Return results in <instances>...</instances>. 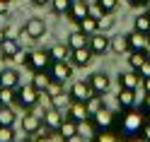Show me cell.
Wrapping results in <instances>:
<instances>
[{"label":"cell","mask_w":150,"mask_h":142,"mask_svg":"<svg viewBox=\"0 0 150 142\" xmlns=\"http://www.w3.org/2000/svg\"><path fill=\"white\" fill-rule=\"evenodd\" d=\"M140 137H143L145 142H150V120H145V125H143V130H140Z\"/></svg>","instance_id":"cell-43"},{"label":"cell","mask_w":150,"mask_h":142,"mask_svg":"<svg viewBox=\"0 0 150 142\" xmlns=\"http://www.w3.org/2000/svg\"><path fill=\"white\" fill-rule=\"evenodd\" d=\"M15 125H0V142H15Z\"/></svg>","instance_id":"cell-35"},{"label":"cell","mask_w":150,"mask_h":142,"mask_svg":"<svg viewBox=\"0 0 150 142\" xmlns=\"http://www.w3.org/2000/svg\"><path fill=\"white\" fill-rule=\"evenodd\" d=\"M7 3H10V0H7Z\"/></svg>","instance_id":"cell-53"},{"label":"cell","mask_w":150,"mask_h":142,"mask_svg":"<svg viewBox=\"0 0 150 142\" xmlns=\"http://www.w3.org/2000/svg\"><path fill=\"white\" fill-rule=\"evenodd\" d=\"M111 51H114L116 55H121V53H131V43H128V36H126V34L111 36Z\"/></svg>","instance_id":"cell-22"},{"label":"cell","mask_w":150,"mask_h":142,"mask_svg":"<svg viewBox=\"0 0 150 142\" xmlns=\"http://www.w3.org/2000/svg\"><path fill=\"white\" fill-rule=\"evenodd\" d=\"M32 142H56V140H53V135H46V132L41 135V132H36V135H32Z\"/></svg>","instance_id":"cell-39"},{"label":"cell","mask_w":150,"mask_h":142,"mask_svg":"<svg viewBox=\"0 0 150 142\" xmlns=\"http://www.w3.org/2000/svg\"><path fill=\"white\" fill-rule=\"evenodd\" d=\"M15 101H17V89H12V87H0V104L15 106Z\"/></svg>","instance_id":"cell-30"},{"label":"cell","mask_w":150,"mask_h":142,"mask_svg":"<svg viewBox=\"0 0 150 142\" xmlns=\"http://www.w3.org/2000/svg\"><path fill=\"white\" fill-rule=\"evenodd\" d=\"M97 22H99V31H109L111 27H114V20H111V15H102Z\"/></svg>","instance_id":"cell-37"},{"label":"cell","mask_w":150,"mask_h":142,"mask_svg":"<svg viewBox=\"0 0 150 142\" xmlns=\"http://www.w3.org/2000/svg\"><path fill=\"white\" fill-rule=\"evenodd\" d=\"M73 3H75V0H51V10L56 15H68Z\"/></svg>","instance_id":"cell-31"},{"label":"cell","mask_w":150,"mask_h":142,"mask_svg":"<svg viewBox=\"0 0 150 142\" xmlns=\"http://www.w3.org/2000/svg\"><path fill=\"white\" fill-rule=\"evenodd\" d=\"M7 5H10L7 0H0V17H5V15H7Z\"/></svg>","instance_id":"cell-45"},{"label":"cell","mask_w":150,"mask_h":142,"mask_svg":"<svg viewBox=\"0 0 150 142\" xmlns=\"http://www.w3.org/2000/svg\"><path fill=\"white\" fill-rule=\"evenodd\" d=\"M51 63H53V58H51L49 51H29V58L24 60V68L32 75L34 72H49Z\"/></svg>","instance_id":"cell-3"},{"label":"cell","mask_w":150,"mask_h":142,"mask_svg":"<svg viewBox=\"0 0 150 142\" xmlns=\"http://www.w3.org/2000/svg\"><path fill=\"white\" fill-rule=\"evenodd\" d=\"M51 82H53V80H51V75H49V72H34V77H32V84H34V87L39 89L41 94L51 87Z\"/></svg>","instance_id":"cell-26"},{"label":"cell","mask_w":150,"mask_h":142,"mask_svg":"<svg viewBox=\"0 0 150 142\" xmlns=\"http://www.w3.org/2000/svg\"><path fill=\"white\" fill-rule=\"evenodd\" d=\"M78 29H80V31H85L87 36H92V34H97V31H99V22H97L92 15H87L82 22H78Z\"/></svg>","instance_id":"cell-27"},{"label":"cell","mask_w":150,"mask_h":142,"mask_svg":"<svg viewBox=\"0 0 150 142\" xmlns=\"http://www.w3.org/2000/svg\"><path fill=\"white\" fill-rule=\"evenodd\" d=\"M90 48H92V53L95 55H104L107 51H111V39L104 34V31H97V34H92L90 36Z\"/></svg>","instance_id":"cell-9"},{"label":"cell","mask_w":150,"mask_h":142,"mask_svg":"<svg viewBox=\"0 0 150 142\" xmlns=\"http://www.w3.org/2000/svg\"><path fill=\"white\" fill-rule=\"evenodd\" d=\"M0 87L17 89V87H20V72H17L15 68H3V70H0Z\"/></svg>","instance_id":"cell-19"},{"label":"cell","mask_w":150,"mask_h":142,"mask_svg":"<svg viewBox=\"0 0 150 142\" xmlns=\"http://www.w3.org/2000/svg\"><path fill=\"white\" fill-rule=\"evenodd\" d=\"M143 89H145V94H150V77L143 80Z\"/></svg>","instance_id":"cell-49"},{"label":"cell","mask_w":150,"mask_h":142,"mask_svg":"<svg viewBox=\"0 0 150 142\" xmlns=\"http://www.w3.org/2000/svg\"><path fill=\"white\" fill-rule=\"evenodd\" d=\"M49 75H51L53 82L65 84V82L73 77V63L70 60H53L51 68H49Z\"/></svg>","instance_id":"cell-5"},{"label":"cell","mask_w":150,"mask_h":142,"mask_svg":"<svg viewBox=\"0 0 150 142\" xmlns=\"http://www.w3.org/2000/svg\"><path fill=\"white\" fill-rule=\"evenodd\" d=\"M90 15H92V17H95V20H99V17H102V15H107V12H104V10H102V7H99L97 3H95V5H92V7H90Z\"/></svg>","instance_id":"cell-41"},{"label":"cell","mask_w":150,"mask_h":142,"mask_svg":"<svg viewBox=\"0 0 150 142\" xmlns=\"http://www.w3.org/2000/svg\"><path fill=\"white\" fill-rule=\"evenodd\" d=\"M17 123V113L12 106L7 104H0V125H15Z\"/></svg>","instance_id":"cell-24"},{"label":"cell","mask_w":150,"mask_h":142,"mask_svg":"<svg viewBox=\"0 0 150 142\" xmlns=\"http://www.w3.org/2000/svg\"><path fill=\"white\" fill-rule=\"evenodd\" d=\"M36 7H44V5H51V0H32Z\"/></svg>","instance_id":"cell-48"},{"label":"cell","mask_w":150,"mask_h":142,"mask_svg":"<svg viewBox=\"0 0 150 142\" xmlns=\"http://www.w3.org/2000/svg\"><path fill=\"white\" fill-rule=\"evenodd\" d=\"M49 53L53 60H70V46L68 43H53L49 48Z\"/></svg>","instance_id":"cell-23"},{"label":"cell","mask_w":150,"mask_h":142,"mask_svg":"<svg viewBox=\"0 0 150 142\" xmlns=\"http://www.w3.org/2000/svg\"><path fill=\"white\" fill-rule=\"evenodd\" d=\"M44 94L34 87V84H20L17 87V101H15V106H20L22 111H32L36 104L41 101Z\"/></svg>","instance_id":"cell-2"},{"label":"cell","mask_w":150,"mask_h":142,"mask_svg":"<svg viewBox=\"0 0 150 142\" xmlns=\"http://www.w3.org/2000/svg\"><path fill=\"white\" fill-rule=\"evenodd\" d=\"M20 48H22V46H20V41H17V39H10V36H7V39L0 43V58H3V63L12 60Z\"/></svg>","instance_id":"cell-18"},{"label":"cell","mask_w":150,"mask_h":142,"mask_svg":"<svg viewBox=\"0 0 150 142\" xmlns=\"http://www.w3.org/2000/svg\"><path fill=\"white\" fill-rule=\"evenodd\" d=\"M145 60H148V53H140V51H131V53H128V68L136 70V72L143 68Z\"/></svg>","instance_id":"cell-28"},{"label":"cell","mask_w":150,"mask_h":142,"mask_svg":"<svg viewBox=\"0 0 150 142\" xmlns=\"http://www.w3.org/2000/svg\"><path fill=\"white\" fill-rule=\"evenodd\" d=\"M65 116L73 118L75 123H82V120L92 118V116H90V111H87V104H85V101H70V106H68V111H65Z\"/></svg>","instance_id":"cell-13"},{"label":"cell","mask_w":150,"mask_h":142,"mask_svg":"<svg viewBox=\"0 0 150 142\" xmlns=\"http://www.w3.org/2000/svg\"><path fill=\"white\" fill-rule=\"evenodd\" d=\"M41 128H44V116H39L34 111H24V116H22V132L24 135H36V132H41Z\"/></svg>","instance_id":"cell-7"},{"label":"cell","mask_w":150,"mask_h":142,"mask_svg":"<svg viewBox=\"0 0 150 142\" xmlns=\"http://www.w3.org/2000/svg\"><path fill=\"white\" fill-rule=\"evenodd\" d=\"M70 94H65L63 89L61 92H56V94H51L49 97V106H53V108H58V111H68V106H70Z\"/></svg>","instance_id":"cell-20"},{"label":"cell","mask_w":150,"mask_h":142,"mask_svg":"<svg viewBox=\"0 0 150 142\" xmlns=\"http://www.w3.org/2000/svg\"><path fill=\"white\" fill-rule=\"evenodd\" d=\"M97 5H99L107 15H111V12H114L116 7H119V0H97Z\"/></svg>","instance_id":"cell-36"},{"label":"cell","mask_w":150,"mask_h":142,"mask_svg":"<svg viewBox=\"0 0 150 142\" xmlns=\"http://www.w3.org/2000/svg\"><path fill=\"white\" fill-rule=\"evenodd\" d=\"M87 3H90V0H87Z\"/></svg>","instance_id":"cell-54"},{"label":"cell","mask_w":150,"mask_h":142,"mask_svg":"<svg viewBox=\"0 0 150 142\" xmlns=\"http://www.w3.org/2000/svg\"><path fill=\"white\" fill-rule=\"evenodd\" d=\"M145 15H148V17H150V5H148V7H145Z\"/></svg>","instance_id":"cell-51"},{"label":"cell","mask_w":150,"mask_h":142,"mask_svg":"<svg viewBox=\"0 0 150 142\" xmlns=\"http://www.w3.org/2000/svg\"><path fill=\"white\" fill-rule=\"evenodd\" d=\"M121 142H145L143 137H128V140H121Z\"/></svg>","instance_id":"cell-50"},{"label":"cell","mask_w":150,"mask_h":142,"mask_svg":"<svg viewBox=\"0 0 150 142\" xmlns=\"http://www.w3.org/2000/svg\"><path fill=\"white\" fill-rule=\"evenodd\" d=\"M63 142H85V137H82L80 132H78V135H73V137H68V140H63Z\"/></svg>","instance_id":"cell-46"},{"label":"cell","mask_w":150,"mask_h":142,"mask_svg":"<svg viewBox=\"0 0 150 142\" xmlns=\"http://www.w3.org/2000/svg\"><path fill=\"white\" fill-rule=\"evenodd\" d=\"M65 118H68V116H65V111H58V108L49 106V108L44 111V128L49 130V132H58V128L63 125Z\"/></svg>","instance_id":"cell-8"},{"label":"cell","mask_w":150,"mask_h":142,"mask_svg":"<svg viewBox=\"0 0 150 142\" xmlns=\"http://www.w3.org/2000/svg\"><path fill=\"white\" fill-rule=\"evenodd\" d=\"M87 43H90V36H87L85 31H80V29H75V31L68 36V46H70V51H75V48H85Z\"/></svg>","instance_id":"cell-21"},{"label":"cell","mask_w":150,"mask_h":142,"mask_svg":"<svg viewBox=\"0 0 150 142\" xmlns=\"http://www.w3.org/2000/svg\"><path fill=\"white\" fill-rule=\"evenodd\" d=\"M56 135H61V140H68V137H73V135H78V123H75L73 118H65Z\"/></svg>","instance_id":"cell-25"},{"label":"cell","mask_w":150,"mask_h":142,"mask_svg":"<svg viewBox=\"0 0 150 142\" xmlns=\"http://www.w3.org/2000/svg\"><path fill=\"white\" fill-rule=\"evenodd\" d=\"M140 84H143V77H140L136 70L119 72V89H138Z\"/></svg>","instance_id":"cell-14"},{"label":"cell","mask_w":150,"mask_h":142,"mask_svg":"<svg viewBox=\"0 0 150 142\" xmlns=\"http://www.w3.org/2000/svg\"><path fill=\"white\" fill-rule=\"evenodd\" d=\"M138 89H119V97H116V104L121 111H131L138 106Z\"/></svg>","instance_id":"cell-11"},{"label":"cell","mask_w":150,"mask_h":142,"mask_svg":"<svg viewBox=\"0 0 150 142\" xmlns=\"http://www.w3.org/2000/svg\"><path fill=\"white\" fill-rule=\"evenodd\" d=\"M24 34L29 36V39H41V36L46 34V22L41 20V17H29V20L24 22Z\"/></svg>","instance_id":"cell-10"},{"label":"cell","mask_w":150,"mask_h":142,"mask_svg":"<svg viewBox=\"0 0 150 142\" xmlns=\"http://www.w3.org/2000/svg\"><path fill=\"white\" fill-rule=\"evenodd\" d=\"M90 84H92V89H95V94H102V97H104V94L111 89V77L107 72H95L90 77Z\"/></svg>","instance_id":"cell-16"},{"label":"cell","mask_w":150,"mask_h":142,"mask_svg":"<svg viewBox=\"0 0 150 142\" xmlns=\"http://www.w3.org/2000/svg\"><path fill=\"white\" fill-rule=\"evenodd\" d=\"M133 29L136 31H143V34H148L150 31V17L143 12V15H138L136 20H133Z\"/></svg>","instance_id":"cell-32"},{"label":"cell","mask_w":150,"mask_h":142,"mask_svg":"<svg viewBox=\"0 0 150 142\" xmlns=\"http://www.w3.org/2000/svg\"><path fill=\"white\" fill-rule=\"evenodd\" d=\"M87 15H90V3H87V0H75L73 7H70V12H68V20L78 24V22L85 20Z\"/></svg>","instance_id":"cell-17"},{"label":"cell","mask_w":150,"mask_h":142,"mask_svg":"<svg viewBox=\"0 0 150 142\" xmlns=\"http://www.w3.org/2000/svg\"><path fill=\"white\" fill-rule=\"evenodd\" d=\"M128 36V43H131V51H140V53H150V39H148V34L143 31H131L126 34Z\"/></svg>","instance_id":"cell-12"},{"label":"cell","mask_w":150,"mask_h":142,"mask_svg":"<svg viewBox=\"0 0 150 142\" xmlns=\"http://www.w3.org/2000/svg\"><path fill=\"white\" fill-rule=\"evenodd\" d=\"M92 142H121V137L116 135V130H104V132H97Z\"/></svg>","instance_id":"cell-33"},{"label":"cell","mask_w":150,"mask_h":142,"mask_svg":"<svg viewBox=\"0 0 150 142\" xmlns=\"http://www.w3.org/2000/svg\"><path fill=\"white\" fill-rule=\"evenodd\" d=\"M140 113H143L145 118H150V94H145L143 101H140Z\"/></svg>","instance_id":"cell-38"},{"label":"cell","mask_w":150,"mask_h":142,"mask_svg":"<svg viewBox=\"0 0 150 142\" xmlns=\"http://www.w3.org/2000/svg\"><path fill=\"white\" fill-rule=\"evenodd\" d=\"M138 75H140V77H143V80H145V77H150V58H148V60L143 63V68L138 70Z\"/></svg>","instance_id":"cell-42"},{"label":"cell","mask_w":150,"mask_h":142,"mask_svg":"<svg viewBox=\"0 0 150 142\" xmlns=\"http://www.w3.org/2000/svg\"><path fill=\"white\" fill-rule=\"evenodd\" d=\"M7 39V27H0V43Z\"/></svg>","instance_id":"cell-47"},{"label":"cell","mask_w":150,"mask_h":142,"mask_svg":"<svg viewBox=\"0 0 150 142\" xmlns=\"http://www.w3.org/2000/svg\"><path fill=\"white\" fill-rule=\"evenodd\" d=\"M92 58H95V53H92V48H90V46L70 51V63L75 65V68H87V65L92 63Z\"/></svg>","instance_id":"cell-15"},{"label":"cell","mask_w":150,"mask_h":142,"mask_svg":"<svg viewBox=\"0 0 150 142\" xmlns=\"http://www.w3.org/2000/svg\"><path fill=\"white\" fill-rule=\"evenodd\" d=\"M148 39H150V31H148Z\"/></svg>","instance_id":"cell-52"},{"label":"cell","mask_w":150,"mask_h":142,"mask_svg":"<svg viewBox=\"0 0 150 142\" xmlns=\"http://www.w3.org/2000/svg\"><path fill=\"white\" fill-rule=\"evenodd\" d=\"M68 94H70L73 101H85V104H87L92 97H95V89H92L90 80H75V82L70 84Z\"/></svg>","instance_id":"cell-6"},{"label":"cell","mask_w":150,"mask_h":142,"mask_svg":"<svg viewBox=\"0 0 150 142\" xmlns=\"http://www.w3.org/2000/svg\"><path fill=\"white\" fill-rule=\"evenodd\" d=\"M99 108H104V99H102V94H95V97L87 101V111H90V116H95Z\"/></svg>","instance_id":"cell-34"},{"label":"cell","mask_w":150,"mask_h":142,"mask_svg":"<svg viewBox=\"0 0 150 142\" xmlns=\"http://www.w3.org/2000/svg\"><path fill=\"white\" fill-rule=\"evenodd\" d=\"M128 3L133 5V7H148V5H150V0H128Z\"/></svg>","instance_id":"cell-44"},{"label":"cell","mask_w":150,"mask_h":142,"mask_svg":"<svg viewBox=\"0 0 150 142\" xmlns=\"http://www.w3.org/2000/svg\"><path fill=\"white\" fill-rule=\"evenodd\" d=\"M116 120H119V116L111 108H99L95 116H92V123H95V128H97V132H104V130H114L116 128Z\"/></svg>","instance_id":"cell-4"},{"label":"cell","mask_w":150,"mask_h":142,"mask_svg":"<svg viewBox=\"0 0 150 142\" xmlns=\"http://www.w3.org/2000/svg\"><path fill=\"white\" fill-rule=\"evenodd\" d=\"M145 116L140 111H136V108H131V111H124L119 116V120H116V135L121 137V140H128V137H140V130H143V125H145Z\"/></svg>","instance_id":"cell-1"},{"label":"cell","mask_w":150,"mask_h":142,"mask_svg":"<svg viewBox=\"0 0 150 142\" xmlns=\"http://www.w3.org/2000/svg\"><path fill=\"white\" fill-rule=\"evenodd\" d=\"M78 132H80L85 140H87V137H95V135H97V128H95V123H92V118L78 123Z\"/></svg>","instance_id":"cell-29"},{"label":"cell","mask_w":150,"mask_h":142,"mask_svg":"<svg viewBox=\"0 0 150 142\" xmlns=\"http://www.w3.org/2000/svg\"><path fill=\"white\" fill-rule=\"evenodd\" d=\"M27 58H29V51H22V48H20L12 60H15V63H20V65H24V60H27Z\"/></svg>","instance_id":"cell-40"}]
</instances>
